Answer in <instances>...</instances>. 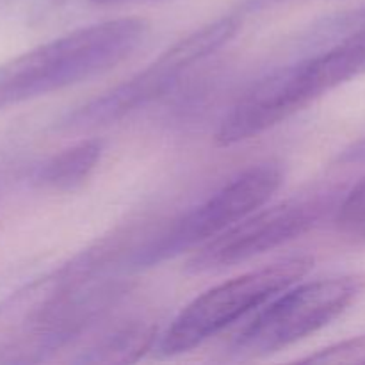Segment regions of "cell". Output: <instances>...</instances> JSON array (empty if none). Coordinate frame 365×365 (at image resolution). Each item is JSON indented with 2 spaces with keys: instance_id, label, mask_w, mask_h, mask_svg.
<instances>
[{
  "instance_id": "obj_1",
  "label": "cell",
  "mask_w": 365,
  "mask_h": 365,
  "mask_svg": "<svg viewBox=\"0 0 365 365\" xmlns=\"http://www.w3.org/2000/svg\"><path fill=\"white\" fill-rule=\"evenodd\" d=\"M118 242L103 241L31 280L0 302V365L64 360L89 330L123 303Z\"/></svg>"
},
{
  "instance_id": "obj_2",
  "label": "cell",
  "mask_w": 365,
  "mask_h": 365,
  "mask_svg": "<svg viewBox=\"0 0 365 365\" xmlns=\"http://www.w3.org/2000/svg\"><path fill=\"white\" fill-rule=\"evenodd\" d=\"M143 18L93 24L39 45L0 66V109L29 102L113 70L145 41Z\"/></svg>"
},
{
  "instance_id": "obj_3",
  "label": "cell",
  "mask_w": 365,
  "mask_h": 365,
  "mask_svg": "<svg viewBox=\"0 0 365 365\" xmlns=\"http://www.w3.org/2000/svg\"><path fill=\"white\" fill-rule=\"evenodd\" d=\"M360 73H365V50L355 41H339L278 68L257 81L225 114L216 143L232 146L257 138Z\"/></svg>"
},
{
  "instance_id": "obj_4",
  "label": "cell",
  "mask_w": 365,
  "mask_h": 365,
  "mask_svg": "<svg viewBox=\"0 0 365 365\" xmlns=\"http://www.w3.org/2000/svg\"><path fill=\"white\" fill-rule=\"evenodd\" d=\"M312 266L314 260L310 257H289L209 289L175 317L160 337L157 351L160 356H177L191 351L302 280Z\"/></svg>"
},
{
  "instance_id": "obj_5",
  "label": "cell",
  "mask_w": 365,
  "mask_h": 365,
  "mask_svg": "<svg viewBox=\"0 0 365 365\" xmlns=\"http://www.w3.org/2000/svg\"><path fill=\"white\" fill-rule=\"evenodd\" d=\"M241 20L237 16H225L196 29L195 32L164 50L153 63L134 77L77 107L64 118L63 127L68 130L103 127L148 106L150 102L175 88L178 78L187 73L195 64L202 63L203 59L223 48L237 34Z\"/></svg>"
},
{
  "instance_id": "obj_6",
  "label": "cell",
  "mask_w": 365,
  "mask_h": 365,
  "mask_svg": "<svg viewBox=\"0 0 365 365\" xmlns=\"http://www.w3.org/2000/svg\"><path fill=\"white\" fill-rule=\"evenodd\" d=\"M282 178V168L274 163L255 164L241 171L214 195L175 220L157 237L150 239L143 248L132 252L128 264L135 269L155 266L202 242H209L260 209L280 187Z\"/></svg>"
},
{
  "instance_id": "obj_7",
  "label": "cell",
  "mask_w": 365,
  "mask_h": 365,
  "mask_svg": "<svg viewBox=\"0 0 365 365\" xmlns=\"http://www.w3.org/2000/svg\"><path fill=\"white\" fill-rule=\"evenodd\" d=\"M356 277L307 282L269 303L230 346L241 360L262 359L303 341L341 316L362 291Z\"/></svg>"
},
{
  "instance_id": "obj_8",
  "label": "cell",
  "mask_w": 365,
  "mask_h": 365,
  "mask_svg": "<svg viewBox=\"0 0 365 365\" xmlns=\"http://www.w3.org/2000/svg\"><path fill=\"white\" fill-rule=\"evenodd\" d=\"M337 192L314 191L257 209L223 234L210 239L189 259L192 273H214L280 248L312 230L335 205Z\"/></svg>"
},
{
  "instance_id": "obj_9",
  "label": "cell",
  "mask_w": 365,
  "mask_h": 365,
  "mask_svg": "<svg viewBox=\"0 0 365 365\" xmlns=\"http://www.w3.org/2000/svg\"><path fill=\"white\" fill-rule=\"evenodd\" d=\"M157 324L146 314L121 312V303L68 353L71 364H128L141 359L153 346Z\"/></svg>"
},
{
  "instance_id": "obj_10",
  "label": "cell",
  "mask_w": 365,
  "mask_h": 365,
  "mask_svg": "<svg viewBox=\"0 0 365 365\" xmlns=\"http://www.w3.org/2000/svg\"><path fill=\"white\" fill-rule=\"evenodd\" d=\"M103 153L102 139H86L50 157L36 173V184L52 191H71L88 180Z\"/></svg>"
},
{
  "instance_id": "obj_11",
  "label": "cell",
  "mask_w": 365,
  "mask_h": 365,
  "mask_svg": "<svg viewBox=\"0 0 365 365\" xmlns=\"http://www.w3.org/2000/svg\"><path fill=\"white\" fill-rule=\"evenodd\" d=\"M321 45H335L339 41H355L365 50V9L339 14L327 24H321L312 36Z\"/></svg>"
},
{
  "instance_id": "obj_12",
  "label": "cell",
  "mask_w": 365,
  "mask_h": 365,
  "mask_svg": "<svg viewBox=\"0 0 365 365\" xmlns=\"http://www.w3.org/2000/svg\"><path fill=\"white\" fill-rule=\"evenodd\" d=\"M335 223L346 237L365 241V178L339 203Z\"/></svg>"
},
{
  "instance_id": "obj_13",
  "label": "cell",
  "mask_w": 365,
  "mask_h": 365,
  "mask_svg": "<svg viewBox=\"0 0 365 365\" xmlns=\"http://www.w3.org/2000/svg\"><path fill=\"white\" fill-rule=\"evenodd\" d=\"M305 364H365V335L337 342L302 359Z\"/></svg>"
},
{
  "instance_id": "obj_14",
  "label": "cell",
  "mask_w": 365,
  "mask_h": 365,
  "mask_svg": "<svg viewBox=\"0 0 365 365\" xmlns=\"http://www.w3.org/2000/svg\"><path fill=\"white\" fill-rule=\"evenodd\" d=\"M342 160L344 163H365V139L353 145L349 150H346Z\"/></svg>"
},
{
  "instance_id": "obj_15",
  "label": "cell",
  "mask_w": 365,
  "mask_h": 365,
  "mask_svg": "<svg viewBox=\"0 0 365 365\" xmlns=\"http://www.w3.org/2000/svg\"><path fill=\"white\" fill-rule=\"evenodd\" d=\"M95 4H114V2H121V0H91Z\"/></svg>"
}]
</instances>
